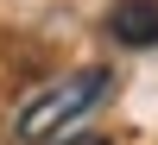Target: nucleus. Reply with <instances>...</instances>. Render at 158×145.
I'll return each instance as SVG.
<instances>
[{
    "mask_svg": "<svg viewBox=\"0 0 158 145\" xmlns=\"http://www.w3.org/2000/svg\"><path fill=\"white\" fill-rule=\"evenodd\" d=\"M101 95H108V70H76V76H63V82H51L44 95L25 101L13 133H19V145H51V139L70 133Z\"/></svg>",
    "mask_w": 158,
    "mask_h": 145,
    "instance_id": "nucleus-1",
    "label": "nucleus"
},
{
    "mask_svg": "<svg viewBox=\"0 0 158 145\" xmlns=\"http://www.w3.org/2000/svg\"><path fill=\"white\" fill-rule=\"evenodd\" d=\"M108 38L133 44V50L158 44V0H114L108 6Z\"/></svg>",
    "mask_w": 158,
    "mask_h": 145,
    "instance_id": "nucleus-2",
    "label": "nucleus"
},
{
    "mask_svg": "<svg viewBox=\"0 0 158 145\" xmlns=\"http://www.w3.org/2000/svg\"><path fill=\"white\" fill-rule=\"evenodd\" d=\"M70 145H108V139H70Z\"/></svg>",
    "mask_w": 158,
    "mask_h": 145,
    "instance_id": "nucleus-3",
    "label": "nucleus"
}]
</instances>
